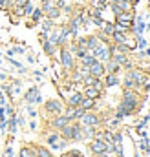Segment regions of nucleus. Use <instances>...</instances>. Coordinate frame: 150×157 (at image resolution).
Listing matches in <instances>:
<instances>
[{"label":"nucleus","mask_w":150,"mask_h":157,"mask_svg":"<svg viewBox=\"0 0 150 157\" xmlns=\"http://www.w3.org/2000/svg\"><path fill=\"white\" fill-rule=\"evenodd\" d=\"M61 62L64 66L66 71H73L75 70V62H73V55L66 46H61Z\"/></svg>","instance_id":"1"},{"label":"nucleus","mask_w":150,"mask_h":157,"mask_svg":"<svg viewBox=\"0 0 150 157\" xmlns=\"http://www.w3.org/2000/svg\"><path fill=\"white\" fill-rule=\"evenodd\" d=\"M90 150H92L93 155H99V154H103V152L108 150V144H106L99 135H95V137L92 139V143H90Z\"/></svg>","instance_id":"2"},{"label":"nucleus","mask_w":150,"mask_h":157,"mask_svg":"<svg viewBox=\"0 0 150 157\" xmlns=\"http://www.w3.org/2000/svg\"><path fill=\"white\" fill-rule=\"evenodd\" d=\"M81 124H82V126H90V128H97V126L101 124V117L95 115V113L86 112V113L81 117Z\"/></svg>","instance_id":"3"},{"label":"nucleus","mask_w":150,"mask_h":157,"mask_svg":"<svg viewBox=\"0 0 150 157\" xmlns=\"http://www.w3.org/2000/svg\"><path fill=\"white\" fill-rule=\"evenodd\" d=\"M115 22L119 24H124L132 29V24H134V11H123L119 15H115Z\"/></svg>","instance_id":"4"},{"label":"nucleus","mask_w":150,"mask_h":157,"mask_svg":"<svg viewBox=\"0 0 150 157\" xmlns=\"http://www.w3.org/2000/svg\"><path fill=\"white\" fill-rule=\"evenodd\" d=\"M44 110H46L48 113H53V115H61V113H62V104H61L57 99H51V101H48V102L44 104Z\"/></svg>","instance_id":"5"},{"label":"nucleus","mask_w":150,"mask_h":157,"mask_svg":"<svg viewBox=\"0 0 150 157\" xmlns=\"http://www.w3.org/2000/svg\"><path fill=\"white\" fill-rule=\"evenodd\" d=\"M90 75H93V77H105V75H106L105 62H101V60H95V62L90 66Z\"/></svg>","instance_id":"6"},{"label":"nucleus","mask_w":150,"mask_h":157,"mask_svg":"<svg viewBox=\"0 0 150 157\" xmlns=\"http://www.w3.org/2000/svg\"><path fill=\"white\" fill-rule=\"evenodd\" d=\"M68 122H72V121L66 117L64 113H61V115H55V119L51 121V128H55V130H62Z\"/></svg>","instance_id":"7"},{"label":"nucleus","mask_w":150,"mask_h":157,"mask_svg":"<svg viewBox=\"0 0 150 157\" xmlns=\"http://www.w3.org/2000/svg\"><path fill=\"white\" fill-rule=\"evenodd\" d=\"M24 101L28 102V104H33V102H40V91H38L37 88H31L26 95H24Z\"/></svg>","instance_id":"8"},{"label":"nucleus","mask_w":150,"mask_h":157,"mask_svg":"<svg viewBox=\"0 0 150 157\" xmlns=\"http://www.w3.org/2000/svg\"><path fill=\"white\" fill-rule=\"evenodd\" d=\"M82 95L84 97H90V99H99L101 95H103V91L101 90H97V88H93V86H84V91H82Z\"/></svg>","instance_id":"9"},{"label":"nucleus","mask_w":150,"mask_h":157,"mask_svg":"<svg viewBox=\"0 0 150 157\" xmlns=\"http://www.w3.org/2000/svg\"><path fill=\"white\" fill-rule=\"evenodd\" d=\"M105 70H106V73H115V75H117V73L121 71V66H119L113 59H110V60L105 62Z\"/></svg>","instance_id":"10"},{"label":"nucleus","mask_w":150,"mask_h":157,"mask_svg":"<svg viewBox=\"0 0 150 157\" xmlns=\"http://www.w3.org/2000/svg\"><path fill=\"white\" fill-rule=\"evenodd\" d=\"M82 93L81 91H73L70 97H68V106H79L81 104V101H82Z\"/></svg>","instance_id":"11"},{"label":"nucleus","mask_w":150,"mask_h":157,"mask_svg":"<svg viewBox=\"0 0 150 157\" xmlns=\"http://www.w3.org/2000/svg\"><path fill=\"white\" fill-rule=\"evenodd\" d=\"M99 44H101V40H99L97 35H90V37H86V48H88V51L95 49Z\"/></svg>","instance_id":"12"},{"label":"nucleus","mask_w":150,"mask_h":157,"mask_svg":"<svg viewBox=\"0 0 150 157\" xmlns=\"http://www.w3.org/2000/svg\"><path fill=\"white\" fill-rule=\"evenodd\" d=\"M119 84V77L115 73H106L105 75V86L106 88H112V86H117Z\"/></svg>","instance_id":"13"},{"label":"nucleus","mask_w":150,"mask_h":157,"mask_svg":"<svg viewBox=\"0 0 150 157\" xmlns=\"http://www.w3.org/2000/svg\"><path fill=\"white\" fill-rule=\"evenodd\" d=\"M82 110H86V112H90L92 108H95V99H90V97H82V101H81V104H79Z\"/></svg>","instance_id":"14"},{"label":"nucleus","mask_w":150,"mask_h":157,"mask_svg":"<svg viewBox=\"0 0 150 157\" xmlns=\"http://www.w3.org/2000/svg\"><path fill=\"white\" fill-rule=\"evenodd\" d=\"M59 141H61V133H49L48 135V144L53 150H59Z\"/></svg>","instance_id":"15"},{"label":"nucleus","mask_w":150,"mask_h":157,"mask_svg":"<svg viewBox=\"0 0 150 157\" xmlns=\"http://www.w3.org/2000/svg\"><path fill=\"white\" fill-rule=\"evenodd\" d=\"M61 13H62V11H61V9H59L57 6H51V7H49V9L46 11V15H48V18H51V20H55V18H59V17H61Z\"/></svg>","instance_id":"16"},{"label":"nucleus","mask_w":150,"mask_h":157,"mask_svg":"<svg viewBox=\"0 0 150 157\" xmlns=\"http://www.w3.org/2000/svg\"><path fill=\"white\" fill-rule=\"evenodd\" d=\"M128 35H124V33H119V31H113L112 37L110 39L113 40V44H124V40H126Z\"/></svg>","instance_id":"17"},{"label":"nucleus","mask_w":150,"mask_h":157,"mask_svg":"<svg viewBox=\"0 0 150 157\" xmlns=\"http://www.w3.org/2000/svg\"><path fill=\"white\" fill-rule=\"evenodd\" d=\"M95 60H97V59H95L93 55H90V53H86V55H84V57L81 59V64H82V66H86V68H90V66H92V64H93Z\"/></svg>","instance_id":"18"},{"label":"nucleus","mask_w":150,"mask_h":157,"mask_svg":"<svg viewBox=\"0 0 150 157\" xmlns=\"http://www.w3.org/2000/svg\"><path fill=\"white\" fill-rule=\"evenodd\" d=\"M101 29H103V33H105V35H108V37H112V33L115 31V24H113V22H105Z\"/></svg>","instance_id":"19"},{"label":"nucleus","mask_w":150,"mask_h":157,"mask_svg":"<svg viewBox=\"0 0 150 157\" xmlns=\"http://www.w3.org/2000/svg\"><path fill=\"white\" fill-rule=\"evenodd\" d=\"M42 31H46V33H51L53 31V20L51 18H44L42 20Z\"/></svg>","instance_id":"20"},{"label":"nucleus","mask_w":150,"mask_h":157,"mask_svg":"<svg viewBox=\"0 0 150 157\" xmlns=\"http://www.w3.org/2000/svg\"><path fill=\"white\" fill-rule=\"evenodd\" d=\"M42 48H44V51H46V55H49V57H51L57 46H53V44L49 42V39H48V40H46V42H42Z\"/></svg>","instance_id":"21"},{"label":"nucleus","mask_w":150,"mask_h":157,"mask_svg":"<svg viewBox=\"0 0 150 157\" xmlns=\"http://www.w3.org/2000/svg\"><path fill=\"white\" fill-rule=\"evenodd\" d=\"M124 46H126V49H128V51H132V49H136V48H137V40L126 37V40H124Z\"/></svg>","instance_id":"22"},{"label":"nucleus","mask_w":150,"mask_h":157,"mask_svg":"<svg viewBox=\"0 0 150 157\" xmlns=\"http://www.w3.org/2000/svg\"><path fill=\"white\" fill-rule=\"evenodd\" d=\"M92 7H99V9H105L108 6V0H90Z\"/></svg>","instance_id":"23"},{"label":"nucleus","mask_w":150,"mask_h":157,"mask_svg":"<svg viewBox=\"0 0 150 157\" xmlns=\"http://www.w3.org/2000/svg\"><path fill=\"white\" fill-rule=\"evenodd\" d=\"M35 154H38L40 157H53L48 148H42V146H37V148H35Z\"/></svg>","instance_id":"24"},{"label":"nucleus","mask_w":150,"mask_h":157,"mask_svg":"<svg viewBox=\"0 0 150 157\" xmlns=\"http://www.w3.org/2000/svg\"><path fill=\"white\" fill-rule=\"evenodd\" d=\"M115 31L128 35V33H130V28H128V26H124V24H119V22H115Z\"/></svg>","instance_id":"25"},{"label":"nucleus","mask_w":150,"mask_h":157,"mask_svg":"<svg viewBox=\"0 0 150 157\" xmlns=\"http://www.w3.org/2000/svg\"><path fill=\"white\" fill-rule=\"evenodd\" d=\"M15 132H17V117L11 115V117H9V133L13 135Z\"/></svg>","instance_id":"26"},{"label":"nucleus","mask_w":150,"mask_h":157,"mask_svg":"<svg viewBox=\"0 0 150 157\" xmlns=\"http://www.w3.org/2000/svg\"><path fill=\"white\" fill-rule=\"evenodd\" d=\"M33 9H35V7H33V4H31V2H28V4L22 7V11H24V17H31Z\"/></svg>","instance_id":"27"},{"label":"nucleus","mask_w":150,"mask_h":157,"mask_svg":"<svg viewBox=\"0 0 150 157\" xmlns=\"http://www.w3.org/2000/svg\"><path fill=\"white\" fill-rule=\"evenodd\" d=\"M42 18V9H33V13H31V20L33 22H38Z\"/></svg>","instance_id":"28"},{"label":"nucleus","mask_w":150,"mask_h":157,"mask_svg":"<svg viewBox=\"0 0 150 157\" xmlns=\"http://www.w3.org/2000/svg\"><path fill=\"white\" fill-rule=\"evenodd\" d=\"M136 40H137V48H139V49H145V48H147V40L143 39L141 35H137V37H136Z\"/></svg>","instance_id":"29"},{"label":"nucleus","mask_w":150,"mask_h":157,"mask_svg":"<svg viewBox=\"0 0 150 157\" xmlns=\"http://www.w3.org/2000/svg\"><path fill=\"white\" fill-rule=\"evenodd\" d=\"M20 157H33V150L31 148H22L20 150Z\"/></svg>","instance_id":"30"},{"label":"nucleus","mask_w":150,"mask_h":157,"mask_svg":"<svg viewBox=\"0 0 150 157\" xmlns=\"http://www.w3.org/2000/svg\"><path fill=\"white\" fill-rule=\"evenodd\" d=\"M28 112H30V117H35V115H37V112H35V110H33V108H30V110H28Z\"/></svg>","instance_id":"31"},{"label":"nucleus","mask_w":150,"mask_h":157,"mask_svg":"<svg viewBox=\"0 0 150 157\" xmlns=\"http://www.w3.org/2000/svg\"><path fill=\"white\" fill-rule=\"evenodd\" d=\"M30 128H31V130H37V122H35V121H31V122H30Z\"/></svg>","instance_id":"32"},{"label":"nucleus","mask_w":150,"mask_h":157,"mask_svg":"<svg viewBox=\"0 0 150 157\" xmlns=\"http://www.w3.org/2000/svg\"><path fill=\"white\" fill-rule=\"evenodd\" d=\"M13 51H15V53H24V48H15Z\"/></svg>","instance_id":"33"},{"label":"nucleus","mask_w":150,"mask_h":157,"mask_svg":"<svg viewBox=\"0 0 150 157\" xmlns=\"http://www.w3.org/2000/svg\"><path fill=\"white\" fill-rule=\"evenodd\" d=\"M6 4H7V0H0V9H4V7H6Z\"/></svg>","instance_id":"34"},{"label":"nucleus","mask_w":150,"mask_h":157,"mask_svg":"<svg viewBox=\"0 0 150 157\" xmlns=\"http://www.w3.org/2000/svg\"><path fill=\"white\" fill-rule=\"evenodd\" d=\"M0 78H6V75H4V73H2V71H0Z\"/></svg>","instance_id":"35"},{"label":"nucleus","mask_w":150,"mask_h":157,"mask_svg":"<svg viewBox=\"0 0 150 157\" xmlns=\"http://www.w3.org/2000/svg\"><path fill=\"white\" fill-rule=\"evenodd\" d=\"M40 2H42V4H48V2H49V0H40Z\"/></svg>","instance_id":"36"},{"label":"nucleus","mask_w":150,"mask_h":157,"mask_svg":"<svg viewBox=\"0 0 150 157\" xmlns=\"http://www.w3.org/2000/svg\"><path fill=\"white\" fill-rule=\"evenodd\" d=\"M148 29H150V26H148Z\"/></svg>","instance_id":"37"}]
</instances>
